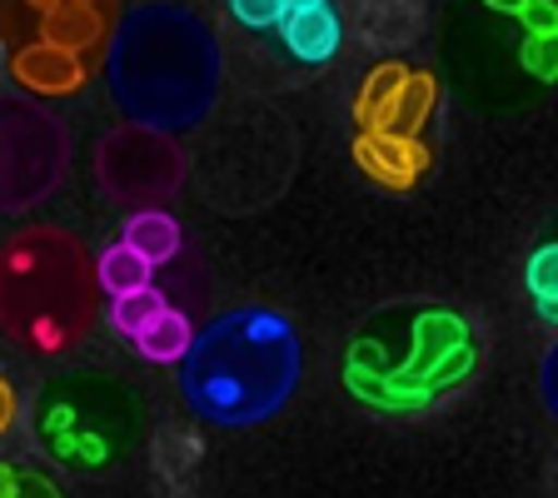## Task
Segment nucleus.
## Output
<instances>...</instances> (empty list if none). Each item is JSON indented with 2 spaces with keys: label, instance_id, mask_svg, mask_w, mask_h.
<instances>
[{
  "label": "nucleus",
  "instance_id": "1",
  "mask_svg": "<svg viewBox=\"0 0 558 498\" xmlns=\"http://www.w3.org/2000/svg\"><path fill=\"white\" fill-rule=\"evenodd\" d=\"M225 81L220 40L190 5H130L105 50L110 100L135 125L180 135L215 110Z\"/></svg>",
  "mask_w": 558,
  "mask_h": 498
},
{
  "label": "nucleus",
  "instance_id": "2",
  "mask_svg": "<svg viewBox=\"0 0 558 498\" xmlns=\"http://www.w3.org/2000/svg\"><path fill=\"white\" fill-rule=\"evenodd\" d=\"M300 364V335L290 319L265 304H244L205 325L180 364V389L215 429H255L290 404Z\"/></svg>",
  "mask_w": 558,
  "mask_h": 498
},
{
  "label": "nucleus",
  "instance_id": "3",
  "mask_svg": "<svg viewBox=\"0 0 558 498\" xmlns=\"http://www.w3.org/2000/svg\"><path fill=\"white\" fill-rule=\"evenodd\" d=\"M474 374L469 325L449 309H389L349 344L344 384L374 409H424Z\"/></svg>",
  "mask_w": 558,
  "mask_h": 498
},
{
  "label": "nucleus",
  "instance_id": "4",
  "mask_svg": "<svg viewBox=\"0 0 558 498\" xmlns=\"http://www.w3.org/2000/svg\"><path fill=\"white\" fill-rule=\"evenodd\" d=\"M95 265L65 230H21L0 255L5 329L35 354H60L90 329Z\"/></svg>",
  "mask_w": 558,
  "mask_h": 498
},
{
  "label": "nucleus",
  "instance_id": "5",
  "mask_svg": "<svg viewBox=\"0 0 558 498\" xmlns=\"http://www.w3.org/2000/svg\"><path fill=\"white\" fill-rule=\"evenodd\" d=\"M5 155H0V174H5V209H25L40 195H50L65 170V135L50 116L31 110V105H5Z\"/></svg>",
  "mask_w": 558,
  "mask_h": 498
},
{
  "label": "nucleus",
  "instance_id": "6",
  "mask_svg": "<svg viewBox=\"0 0 558 498\" xmlns=\"http://www.w3.org/2000/svg\"><path fill=\"white\" fill-rule=\"evenodd\" d=\"M95 170H100V185L116 199H155L180 185V150L160 130L130 125L100 145Z\"/></svg>",
  "mask_w": 558,
  "mask_h": 498
},
{
  "label": "nucleus",
  "instance_id": "7",
  "mask_svg": "<svg viewBox=\"0 0 558 498\" xmlns=\"http://www.w3.org/2000/svg\"><path fill=\"white\" fill-rule=\"evenodd\" d=\"M25 11L35 15V25H40V46H56L65 50V56H81L85 65L95 60V50L105 46V40H116V31H110V5H85V0H50V5H25ZM110 50V46H105Z\"/></svg>",
  "mask_w": 558,
  "mask_h": 498
},
{
  "label": "nucleus",
  "instance_id": "8",
  "mask_svg": "<svg viewBox=\"0 0 558 498\" xmlns=\"http://www.w3.org/2000/svg\"><path fill=\"white\" fill-rule=\"evenodd\" d=\"M11 75H15V85H25V90H35V95H70L85 85L90 65H85L81 56H65V50H56V46L31 40V46L11 50Z\"/></svg>",
  "mask_w": 558,
  "mask_h": 498
},
{
  "label": "nucleus",
  "instance_id": "9",
  "mask_svg": "<svg viewBox=\"0 0 558 498\" xmlns=\"http://www.w3.org/2000/svg\"><path fill=\"white\" fill-rule=\"evenodd\" d=\"M354 160L369 180L384 190H409L429 165V150L418 139H395V135H360L354 139Z\"/></svg>",
  "mask_w": 558,
  "mask_h": 498
},
{
  "label": "nucleus",
  "instance_id": "10",
  "mask_svg": "<svg viewBox=\"0 0 558 498\" xmlns=\"http://www.w3.org/2000/svg\"><path fill=\"white\" fill-rule=\"evenodd\" d=\"M284 31V46L304 60V65H319L339 50L344 31H339V11L325 5V0H294L290 5V21L279 25Z\"/></svg>",
  "mask_w": 558,
  "mask_h": 498
},
{
  "label": "nucleus",
  "instance_id": "11",
  "mask_svg": "<svg viewBox=\"0 0 558 498\" xmlns=\"http://www.w3.org/2000/svg\"><path fill=\"white\" fill-rule=\"evenodd\" d=\"M95 275H100V290L110 294V300H125V294H140V290H155V265L140 250H130L125 240L110 244L100 259H95Z\"/></svg>",
  "mask_w": 558,
  "mask_h": 498
},
{
  "label": "nucleus",
  "instance_id": "12",
  "mask_svg": "<svg viewBox=\"0 0 558 498\" xmlns=\"http://www.w3.org/2000/svg\"><path fill=\"white\" fill-rule=\"evenodd\" d=\"M409 75H414V70H404V65H395V60H389V65H379L369 81H364L360 100H354V120H360V135H379V130H384V116L395 110V100H399V90L409 85Z\"/></svg>",
  "mask_w": 558,
  "mask_h": 498
},
{
  "label": "nucleus",
  "instance_id": "13",
  "mask_svg": "<svg viewBox=\"0 0 558 498\" xmlns=\"http://www.w3.org/2000/svg\"><path fill=\"white\" fill-rule=\"evenodd\" d=\"M125 244L140 250L150 265H165V259L180 255V224L165 209H140V215L125 220Z\"/></svg>",
  "mask_w": 558,
  "mask_h": 498
},
{
  "label": "nucleus",
  "instance_id": "14",
  "mask_svg": "<svg viewBox=\"0 0 558 498\" xmlns=\"http://www.w3.org/2000/svg\"><path fill=\"white\" fill-rule=\"evenodd\" d=\"M195 329H190V319L180 309H165L160 319H155L145 335L135 339V349L145 354L150 364H185V354L195 349Z\"/></svg>",
  "mask_w": 558,
  "mask_h": 498
},
{
  "label": "nucleus",
  "instance_id": "15",
  "mask_svg": "<svg viewBox=\"0 0 558 498\" xmlns=\"http://www.w3.org/2000/svg\"><path fill=\"white\" fill-rule=\"evenodd\" d=\"M434 110V75H424V70H414L409 75V85L399 90L395 110L384 116V130L379 135H395V139H418V125L429 120Z\"/></svg>",
  "mask_w": 558,
  "mask_h": 498
},
{
  "label": "nucleus",
  "instance_id": "16",
  "mask_svg": "<svg viewBox=\"0 0 558 498\" xmlns=\"http://www.w3.org/2000/svg\"><path fill=\"white\" fill-rule=\"evenodd\" d=\"M523 279H529V294H534L538 314L558 319V244H538L534 255H529Z\"/></svg>",
  "mask_w": 558,
  "mask_h": 498
},
{
  "label": "nucleus",
  "instance_id": "17",
  "mask_svg": "<svg viewBox=\"0 0 558 498\" xmlns=\"http://www.w3.org/2000/svg\"><path fill=\"white\" fill-rule=\"evenodd\" d=\"M165 309H170V304H165V294H160V290H140V294H125V300L110 304V325H116L120 335L140 339L145 329L155 325V319H160Z\"/></svg>",
  "mask_w": 558,
  "mask_h": 498
},
{
  "label": "nucleus",
  "instance_id": "18",
  "mask_svg": "<svg viewBox=\"0 0 558 498\" xmlns=\"http://www.w3.org/2000/svg\"><path fill=\"white\" fill-rule=\"evenodd\" d=\"M519 56H523V65L534 70L538 81H554L558 75V35H529Z\"/></svg>",
  "mask_w": 558,
  "mask_h": 498
},
{
  "label": "nucleus",
  "instance_id": "19",
  "mask_svg": "<svg viewBox=\"0 0 558 498\" xmlns=\"http://www.w3.org/2000/svg\"><path fill=\"white\" fill-rule=\"evenodd\" d=\"M290 5L294 0H234L230 15L244 25H284L290 21Z\"/></svg>",
  "mask_w": 558,
  "mask_h": 498
},
{
  "label": "nucleus",
  "instance_id": "20",
  "mask_svg": "<svg viewBox=\"0 0 558 498\" xmlns=\"http://www.w3.org/2000/svg\"><path fill=\"white\" fill-rule=\"evenodd\" d=\"M0 498H60L56 484L40 474H31V469H5V478H0Z\"/></svg>",
  "mask_w": 558,
  "mask_h": 498
},
{
  "label": "nucleus",
  "instance_id": "21",
  "mask_svg": "<svg viewBox=\"0 0 558 498\" xmlns=\"http://www.w3.org/2000/svg\"><path fill=\"white\" fill-rule=\"evenodd\" d=\"M509 15H519L529 25V35H558V5L548 0H529V5H504Z\"/></svg>",
  "mask_w": 558,
  "mask_h": 498
},
{
  "label": "nucleus",
  "instance_id": "22",
  "mask_svg": "<svg viewBox=\"0 0 558 498\" xmlns=\"http://www.w3.org/2000/svg\"><path fill=\"white\" fill-rule=\"evenodd\" d=\"M538 394H544V409L558 418V344L544 354V364H538Z\"/></svg>",
  "mask_w": 558,
  "mask_h": 498
}]
</instances>
